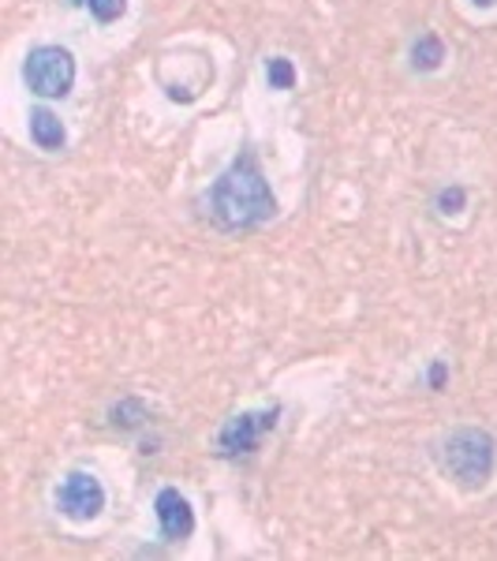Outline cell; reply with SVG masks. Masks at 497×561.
Masks as SVG:
<instances>
[{
	"label": "cell",
	"instance_id": "277c9868",
	"mask_svg": "<svg viewBox=\"0 0 497 561\" xmlns=\"http://www.w3.org/2000/svg\"><path fill=\"white\" fill-rule=\"evenodd\" d=\"M277 420H281V404L236 412L221 431H217V457H224V460L251 457L262 446V438L277 427Z\"/></svg>",
	"mask_w": 497,
	"mask_h": 561
},
{
	"label": "cell",
	"instance_id": "9c48e42d",
	"mask_svg": "<svg viewBox=\"0 0 497 561\" xmlns=\"http://www.w3.org/2000/svg\"><path fill=\"white\" fill-rule=\"evenodd\" d=\"M147 420H150V409L139 397H124V401H116L113 409H108V423H113L116 431H139Z\"/></svg>",
	"mask_w": 497,
	"mask_h": 561
},
{
	"label": "cell",
	"instance_id": "ba28073f",
	"mask_svg": "<svg viewBox=\"0 0 497 561\" xmlns=\"http://www.w3.org/2000/svg\"><path fill=\"white\" fill-rule=\"evenodd\" d=\"M408 60L415 71H423V76H427V71H438L441 60H446V42H441L438 34H419L408 49Z\"/></svg>",
	"mask_w": 497,
	"mask_h": 561
},
{
	"label": "cell",
	"instance_id": "6da1fadb",
	"mask_svg": "<svg viewBox=\"0 0 497 561\" xmlns=\"http://www.w3.org/2000/svg\"><path fill=\"white\" fill-rule=\"evenodd\" d=\"M203 214L217 232H229V237L262 229L277 217V195L266 173H262V161L251 142H243L236 158L229 161V169L206 187Z\"/></svg>",
	"mask_w": 497,
	"mask_h": 561
},
{
	"label": "cell",
	"instance_id": "4fadbf2b",
	"mask_svg": "<svg viewBox=\"0 0 497 561\" xmlns=\"http://www.w3.org/2000/svg\"><path fill=\"white\" fill-rule=\"evenodd\" d=\"M446 378H449V367H446V364H441V359H438V364L430 367L427 382H430V389H441V386H446Z\"/></svg>",
	"mask_w": 497,
	"mask_h": 561
},
{
	"label": "cell",
	"instance_id": "5bb4252c",
	"mask_svg": "<svg viewBox=\"0 0 497 561\" xmlns=\"http://www.w3.org/2000/svg\"><path fill=\"white\" fill-rule=\"evenodd\" d=\"M472 4H475V8H494L497 0H472Z\"/></svg>",
	"mask_w": 497,
	"mask_h": 561
},
{
	"label": "cell",
	"instance_id": "5b68a950",
	"mask_svg": "<svg viewBox=\"0 0 497 561\" xmlns=\"http://www.w3.org/2000/svg\"><path fill=\"white\" fill-rule=\"evenodd\" d=\"M53 502H57V513L76 524L97 520L105 510V486L94 472H68L53 491Z\"/></svg>",
	"mask_w": 497,
	"mask_h": 561
},
{
	"label": "cell",
	"instance_id": "8992f818",
	"mask_svg": "<svg viewBox=\"0 0 497 561\" xmlns=\"http://www.w3.org/2000/svg\"><path fill=\"white\" fill-rule=\"evenodd\" d=\"M153 513H158V528L165 542H184L195 536V510L176 486H161L153 497Z\"/></svg>",
	"mask_w": 497,
	"mask_h": 561
},
{
	"label": "cell",
	"instance_id": "30bf717a",
	"mask_svg": "<svg viewBox=\"0 0 497 561\" xmlns=\"http://www.w3.org/2000/svg\"><path fill=\"white\" fill-rule=\"evenodd\" d=\"M266 83L274 90H292L296 87V65L288 57H269L266 60Z\"/></svg>",
	"mask_w": 497,
	"mask_h": 561
},
{
	"label": "cell",
	"instance_id": "7a4b0ae2",
	"mask_svg": "<svg viewBox=\"0 0 497 561\" xmlns=\"http://www.w3.org/2000/svg\"><path fill=\"white\" fill-rule=\"evenodd\" d=\"M434 457L460 491H483L497 468V442L486 427H456L438 442Z\"/></svg>",
	"mask_w": 497,
	"mask_h": 561
},
{
	"label": "cell",
	"instance_id": "7c38bea8",
	"mask_svg": "<svg viewBox=\"0 0 497 561\" xmlns=\"http://www.w3.org/2000/svg\"><path fill=\"white\" fill-rule=\"evenodd\" d=\"M90 15H94L97 23H116L124 20V12H128V0H86Z\"/></svg>",
	"mask_w": 497,
	"mask_h": 561
},
{
	"label": "cell",
	"instance_id": "3957f363",
	"mask_svg": "<svg viewBox=\"0 0 497 561\" xmlns=\"http://www.w3.org/2000/svg\"><path fill=\"white\" fill-rule=\"evenodd\" d=\"M23 83L34 98H68L76 87V57L65 45H34L23 60Z\"/></svg>",
	"mask_w": 497,
	"mask_h": 561
},
{
	"label": "cell",
	"instance_id": "8fae6325",
	"mask_svg": "<svg viewBox=\"0 0 497 561\" xmlns=\"http://www.w3.org/2000/svg\"><path fill=\"white\" fill-rule=\"evenodd\" d=\"M467 206V192L460 184H449V187H441L438 195H434V210L438 214H460Z\"/></svg>",
	"mask_w": 497,
	"mask_h": 561
},
{
	"label": "cell",
	"instance_id": "52a82bcc",
	"mask_svg": "<svg viewBox=\"0 0 497 561\" xmlns=\"http://www.w3.org/2000/svg\"><path fill=\"white\" fill-rule=\"evenodd\" d=\"M31 139H34V147L45 150V153H57V150H65V142H68V131H65V121H60L53 108H31Z\"/></svg>",
	"mask_w": 497,
	"mask_h": 561
}]
</instances>
